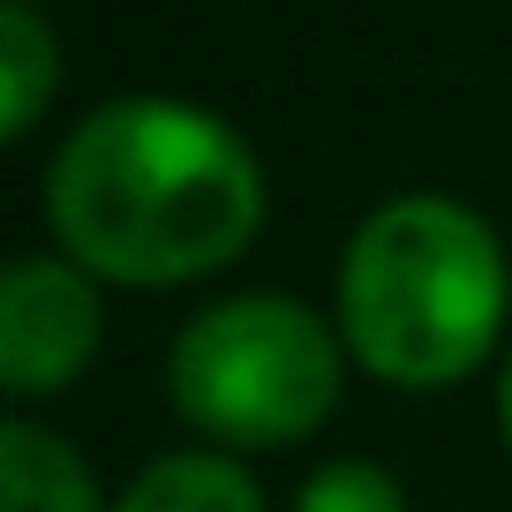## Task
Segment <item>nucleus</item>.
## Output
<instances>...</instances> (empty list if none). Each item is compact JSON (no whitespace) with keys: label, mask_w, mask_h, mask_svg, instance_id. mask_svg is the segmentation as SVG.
Returning <instances> with one entry per match:
<instances>
[{"label":"nucleus","mask_w":512,"mask_h":512,"mask_svg":"<svg viewBox=\"0 0 512 512\" xmlns=\"http://www.w3.org/2000/svg\"><path fill=\"white\" fill-rule=\"evenodd\" d=\"M46 226L91 279L181 287L256 241L264 174L234 128L189 98H106L53 151Z\"/></svg>","instance_id":"1"},{"label":"nucleus","mask_w":512,"mask_h":512,"mask_svg":"<svg viewBox=\"0 0 512 512\" xmlns=\"http://www.w3.org/2000/svg\"><path fill=\"white\" fill-rule=\"evenodd\" d=\"M512 279L490 219L452 196L369 211L339 256V339L384 384H460L497 347Z\"/></svg>","instance_id":"2"},{"label":"nucleus","mask_w":512,"mask_h":512,"mask_svg":"<svg viewBox=\"0 0 512 512\" xmlns=\"http://www.w3.org/2000/svg\"><path fill=\"white\" fill-rule=\"evenodd\" d=\"M347 339L287 294H234L181 324L166 392L219 445H294L339 407Z\"/></svg>","instance_id":"3"},{"label":"nucleus","mask_w":512,"mask_h":512,"mask_svg":"<svg viewBox=\"0 0 512 512\" xmlns=\"http://www.w3.org/2000/svg\"><path fill=\"white\" fill-rule=\"evenodd\" d=\"M106 309L83 264L68 256H16L0 279V384L16 400L61 392L68 377H83V362L98 354Z\"/></svg>","instance_id":"4"},{"label":"nucleus","mask_w":512,"mask_h":512,"mask_svg":"<svg viewBox=\"0 0 512 512\" xmlns=\"http://www.w3.org/2000/svg\"><path fill=\"white\" fill-rule=\"evenodd\" d=\"M0 512H106L76 445L38 422H0Z\"/></svg>","instance_id":"5"},{"label":"nucleus","mask_w":512,"mask_h":512,"mask_svg":"<svg viewBox=\"0 0 512 512\" xmlns=\"http://www.w3.org/2000/svg\"><path fill=\"white\" fill-rule=\"evenodd\" d=\"M113 512H264V490L226 452H166L128 482Z\"/></svg>","instance_id":"6"},{"label":"nucleus","mask_w":512,"mask_h":512,"mask_svg":"<svg viewBox=\"0 0 512 512\" xmlns=\"http://www.w3.org/2000/svg\"><path fill=\"white\" fill-rule=\"evenodd\" d=\"M0 68H8V106H0V136L23 144L46 113V91L61 76V46H53L46 16L31 0H0Z\"/></svg>","instance_id":"7"},{"label":"nucleus","mask_w":512,"mask_h":512,"mask_svg":"<svg viewBox=\"0 0 512 512\" xmlns=\"http://www.w3.org/2000/svg\"><path fill=\"white\" fill-rule=\"evenodd\" d=\"M294 512H407V497L377 460H332L302 482Z\"/></svg>","instance_id":"8"},{"label":"nucleus","mask_w":512,"mask_h":512,"mask_svg":"<svg viewBox=\"0 0 512 512\" xmlns=\"http://www.w3.org/2000/svg\"><path fill=\"white\" fill-rule=\"evenodd\" d=\"M497 422H505V445H512V354H505V377H497Z\"/></svg>","instance_id":"9"}]
</instances>
